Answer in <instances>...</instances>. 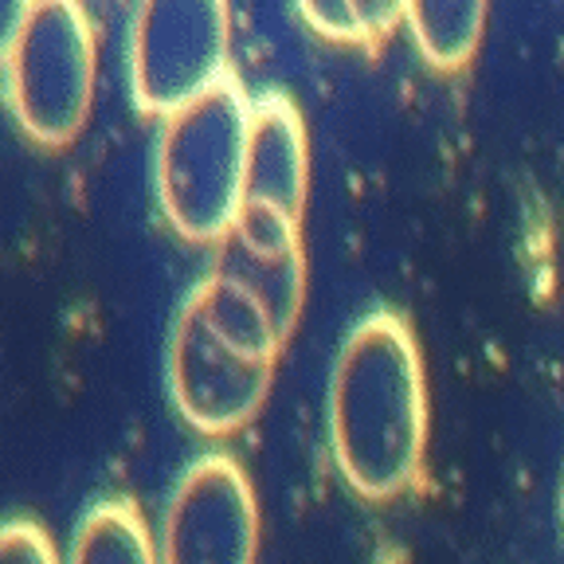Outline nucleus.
<instances>
[{"mask_svg": "<svg viewBox=\"0 0 564 564\" xmlns=\"http://www.w3.org/2000/svg\"><path fill=\"white\" fill-rule=\"evenodd\" d=\"M329 447L349 490L388 502L415 482L427 451V380L408 322L392 310L349 329L329 377Z\"/></svg>", "mask_w": 564, "mask_h": 564, "instance_id": "f257e3e1", "label": "nucleus"}, {"mask_svg": "<svg viewBox=\"0 0 564 564\" xmlns=\"http://www.w3.org/2000/svg\"><path fill=\"white\" fill-rule=\"evenodd\" d=\"M247 133L251 102L231 75L165 122L158 200L176 236L220 247L236 231L243 208Z\"/></svg>", "mask_w": 564, "mask_h": 564, "instance_id": "f03ea898", "label": "nucleus"}, {"mask_svg": "<svg viewBox=\"0 0 564 564\" xmlns=\"http://www.w3.org/2000/svg\"><path fill=\"white\" fill-rule=\"evenodd\" d=\"M98 40L83 4H20L4 44V95L17 126L47 150L79 138L95 102Z\"/></svg>", "mask_w": 564, "mask_h": 564, "instance_id": "7ed1b4c3", "label": "nucleus"}, {"mask_svg": "<svg viewBox=\"0 0 564 564\" xmlns=\"http://www.w3.org/2000/svg\"><path fill=\"white\" fill-rule=\"evenodd\" d=\"M231 17L216 0L141 4L130 28V87L141 115L173 118L228 79Z\"/></svg>", "mask_w": 564, "mask_h": 564, "instance_id": "20e7f679", "label": "nucleus"}, {"mask_svg": "<svg viewBox=\"0 0 564 564\" xmlns=\"http://www.w3.org/2000/svg\"><path fill=\"white\" fill-rule=\"evenodd\" d=\"M310 150L299 106L286 95H263L251 102L247 133L243 208L231 236L263 256L299 251V224L306 208Z\"/></svg>", "mask_w": 564, "mask_h": 564, "instance_id": "39448f33", "label": "nucleus"}, {"mask_svg": "<svg viewBox=\"0 0 564 564\" xmlns=\"http://www.w3.org/2000/svg\"><path fill=\"white\" fill-rule=\"evenodd\" d=\"M161 564H256L259 506L231 455H200L169 494Z\"/></svg>", "mask_w": 564, "mask_h": 564, "instance_id": "423d86ee", "label": "nucleus"}, {"mask_svg": "<svg viewBox=\"0 0 564 564\" xmlns=\"http://www.w3.org/2000/svg\"><path fill=\"white\" fill-rule=\"evenodd\" d=\"M271 377V361L239 357L212 334L193 299H185L169 337V392L185 423H193L200 435L239 432L263 408Z\"/></svg>", "mask_w": 564, "mask_h": 564, "instance_id": "0eeeda50", "label": "nucleus"}, {"mask_svg": "<svg viewBox=\"0 0 564 564\" xmlns=\"http://www.w3.org/2000/svg\"><path fill=\"white\" fill-rule=\"evenodd\" d=\"M212 271L231 279L236 286H243L274 317V326H279L282 337L294 334L302 314V299H306V259H302V247L299 251H286V256H263L256 247H247L236 236H228L216 247Z\"/></svg>", "mask_w": 564, "mask_h": 564, "instance_id": "6e6552de", "label": "nucleus"}, {"mask_svg": "<svg viewBox=\"0 0 564 564\" xmlns=\"http://www.w3.org/2000/svg\"><path fill=\"white\" fill-rule=\"evenodd\" d=\"M193 306L204 314L208 329L220 337L224 345L239 352V357H251V361H271L279 357V349L286 345V337L279 334L274 317L259 306L243 286H236L224 274L208 271L200 279V286H193Z\"/></svg>", "mask_w": 564, "mask_h": 564, "instance_id": "1a4fd4ad", "label": "nucleus"}, {"mask_svg": "<svg viewBox=\"0 0 564 564\" xmlns=\"http://www.w3.org/2000/svg\"><path fill=\"white\" fill-rule=\"evenodd\" d=\"M67 564H161L141 510L126 498L90 506L75 529Z\"/></svg>", "mask_w": 564, "mask_h": 564, "instance_id": "9d476101", "label": "nucleus"}, {"mask_svg": "<svg viewBox=\"0 0 564 564\" xmlns=\"http://www.w3.org/2000/svg\"><path fill=\"white\" fill-rule=\"evenodd\" d=\"M404 24L412 28V40L420 55L440 70L467 67L482 40L486 4H440V0H423L408 4Z\"/></svg>", "mask_w": 564, "mask_h": 564, "instance_id": "9b49d317", "label": "nucleus"}, {"mask_svg": "<svg viewBox=\"0 0 564 564\" xmlns=\"http://www.w3.org/2000/svg\"><path fill=\"white\" fill-rule=\"evenodd\" d=\"M299 17L326 40L365 44V40L392 32L408 17V4H400V0H361V4H349V0H302Z\"/></svg>", "mask_w": 564, "mask_h": 564, "instance_id": "f8f14e48", "label": "nucleus"}, {"mask_svg": "<svg viewBox=\"0 0 564 564\" xmlns=\"http://www.w3.org/2000/svg\"><path fill=\"white\" fill-rule=\"evenodd\" d=\"M0 564H59L44 525L28 518H12L0 529Z\"/></svg>", "mask_w": 564, "mask_h": 564, "instance_id": "ddd939ff", "label": "nucleus"}, {"mask_svg": "<svg viewBox=\"0 0 564 564\" xmlns=\"http://www.w3.org/2000/svg\"><path fill=\"white\" fill-rule=\"evenodd\" d=\"M561 518H564V482H561Z\"/></svg>", "mask_w": 564, "mask_h": 564, "instance_id": "4468645a", "label": "nucleus"}]
</instances>
